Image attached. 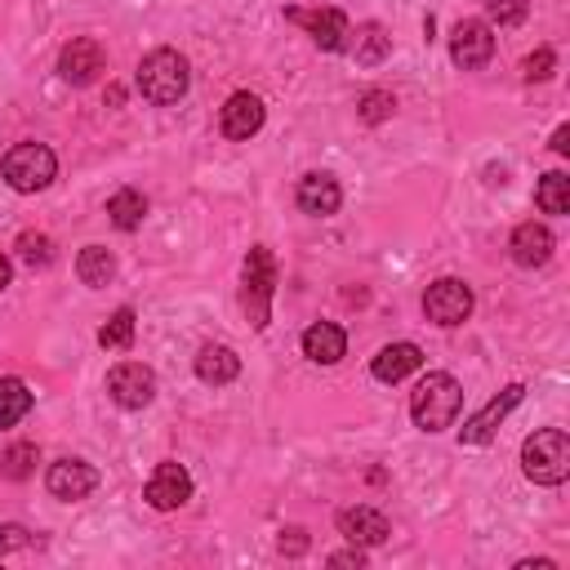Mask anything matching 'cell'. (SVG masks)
<instances>
[{
	"label": "cell",
	"mask_w": 570,
	"mask_h": 570,
	"mask_svg": "<svg viewBox=\"0 0 570 570\" xmlns=\"http://www.w3.org/2000/svg\"><path fill=\"white\" fill-rule=\"evenodd\" d=\"M27 530L22 525H0V552H13V548H27Z\"/></svg>",
	"instance_id": "d6a6232c"
},
{
	"label": "cell",
	"mask_w": 570,
	"mask_h": 570,
	"mask_svg": "<svg viewBox=\"0 0 570 570\" xmlns=\"http://www.w3.org/2000/svg\"><path fill=\"white\" fill-rule=\"evenodd\" d=\"M534 200H539L543 214H570V178L561 169L543 174L539 187H534Z\"/></svg>",
	"instance_id": "603a6c76"
},
{
	"label": "cell",
	"mask_w": 570,
	"mask_h": 570,
	"mask_svg": "<svg viewBox=\"0 0 570 570\" xmlns=\"http://www.w3.org/2000/svg\"><path fill=\"white\" fill-rule=\"evenodd\" d=\"M285 557H303L307 552V530H298V525H289V530H281V543H276Z\"/></svg>",
	"instance_id": "1f68e13d"
},
{
	"label": "cell",
	"mask_w": 570,
	"mask_h": 570,
	"mask_svg": "<svg viewBox=\"0 0 570 570\" xmlns=\"http://www.w3.org/2000/svg\"><path fill=\"white\" fill-rule=\"evenodd\" d=\"M343 352H347V334L334 321H316V325L303 330V356L307 361L334 365V361H343Z\"/></svg>",
	"instance_id": "d6986e66"
},
{
	"label": "cell",
	"mask_w": 570,
	"mask_h": 570,
	"mask_svg": "<svg viewBox=\"0 0 570 570\" xmlns=\"http://www.w3.org/2000/svg\"><path fill=\"white\" fill-rule=\"evenodd\" d=\"M490 53H494V31H490V22L463 18V22L450 31V58H454V67L476 71V67L490 62Z\"/></svg>",
	"instance_id": "52a82bcc"
},
{
	"label": "cell",
	"mask_w": 570,
	"mask_h": 570,
	"mask_svg": "<svg viewBox=\"0 0 570 570\" xmlns=\"http://www.w3.org/2000/svg\"><path fill=\"white\" fill-rule=\"evenodd\" d=\"M387 49H392V36H387L379 22H365V27L356 31V62H383Z\"/></svg>",
	"instance_id": "4316f807"
},
{
	"label": "cell",
	"mask_w": 570,
	"mask_h": 570,
	"mask_svg": "<svg viewBox=\"0 0 570 570\" xmlns=\"http://www.w3.org/2000/svg\"><path fill=\"white\" fill-rule=\"evenodd\" d=\"M338 534H343L347 543H356V548H379V543H387L392 525H387V517H383L379 508L356 503V508H343V512H338Z\"/></svg>",
	"instance_id": "5bb4252c"
},
{
	"label": "cell",
	"mask_w": 570,
	"mask_h": 570,
	"mask_svg": "<svg viewBox=\"0 0 570 570\" xmlns=\"http://www.w3.org/2000/svg\"><path fill=\"white\" fill-rule=\"evenodd\" d=\"M552 151L557 156H570V125H557L552 129Z\"/></svg>",
	"instance_id": "e575fe53"
},
{
	"label": "cell",
	"mask_w": 570,
	"mask_h": 570,
	"mask_svg": "<svg viewBox=\"0 0 570 570\" xmlns=\"http://www.w3.org/2000/svg\"><path fill=\"white\" fill-rule=\"evenodd\" d=\"M525 9H530V0H485L490 22H499V27H517L525 18Z\"/></svg>",
	"instance_id": "f546056e"
},
{
	"label": "cell",
	"mask_w": 570,
	"mask_h": 570,
	"mask_svg": "<svg viewBox=\"0 0 570 570\" xmlns=\"http://www.w3.org/2000/svg\"><path fill=\"white\" fill-rule=\"evenodd\" d=\"M552 232L543 227V223H521L517 232H512V240H508V249H512V263H521V267H543L548 258H552Z\"/></svg>",
	"instance_id": "e0dca14e"
},
{
	"label": "cell",
	"mask_w": 570,
	"mask_h": 570,
	"mask_svg": "<svg viewBox=\"0 0 570 570\" xmlns=\"http://www.w3.org/2000/svg\"><path fill=\"white\" fill-rule=\"evenodd\" d=\"M419 365H423L419 343H387V347H379V356L370 361V374H374L379 383H401V379H410Z\"/></svg>",
	"instance_id": "ac0fdd59"
},
{
	"label": "cell",
	"mask_w": 570,
	"mask_h": 570,
	"mask_svg": "<svg viewBox=\"0 0 570 570\" xmlns=\"http://www.w3.org/2000/svg\"><path fill=\"white\" fill-rule=\"evenodd\" d=\"M102 71H107V53H102V45H98L94 36H76L71 45H62V53H58V76H62L67 85H94Z\"/></svg>",
	"instance_id": "ba28073f"
},
{
	"label": "cell",
	"mask_w": 570,
	"mask_h": 570,
	"mask_svg": "<svg viewBox=\"0 0 570 570\" xmlns=\"http://www.w3.org/2000/svg\"><path fill=\"white\" fill-rule=\"evenodd\" d=\"M0 174L13 191L31 196V191H45L53 178H58V156L45 147V142H18L4 151L0 160Z\"/></svg>",
	"instance_id": "277c9868"
},
{
	"label": "cell",
	"mask_w": 570,
	"mask_h": 570,
	"mask_svg": "<svg viewBox=\"0 0 570 570\" xmlns=\"http://www.w3.org/2000/svg\"><path fill=\"white\" fill-rule=\"evenodd\" d=\"M134 85H138V94H142L147 102L169 107V102H178V98L187 94V85H191L187 58H183L178 49H151V53L138 62Z\"/></svg>",
	"instance_id": "7a4b0ae2"
},
{
	"label": "cell",
	"mask_w": 570,
	"mask_h": 570,
	"mask_svg": "<svg viewBox=\"0 0 570 570\" xmlns=\"http://www.w3.org/2000/svg\"><path fill=\"white\" fill-rule=\"evenodd\" d=\"M285 18L298 22V27H303L321 49H330V53H338V49L347 45V36H352L343 9H285Z\"/></svg>",
	"instance_id": "8fae6325"
},
{
	"label": "cell",
	"mask_w": 570,
	"mask_h": 570,
	"mask_svg": "<svg viewBox=\"0 0 570 570\" xmlns=\"http://www.w3.org/2000/svg\"><path fill=\"white\" fill-rule=\"evenodd\" d=\"M330 566H356V570H361V566H365V548H356V543H352L347 552H334V557H330Z\"/></svg>",
	"instance_id": "836d02e7"
},
{
	"label": "cell",
	"mask_w": 570,
	"mask_h": 570,
	"mask_svg": "<svg viewBox=\"0 0 570 570\" xmlns=\"http://www.w3.org/2000/svg\"><path fill=\"white\" fill-rule=\"evenodd\" d=\"M107 392L120 410H142L151 396H156V374L142 365V361H120L111 374H107Z\"/></svg>",
	"instance_id": "9c48e42d"
},
{
	"label": "cell",
	"mask_w": 570,
	"mask_h": 570,
	"mask_svg": "<svg viewBox=\"0 0 570 570\" xmlns=\"http://www.w3.org/2000/svg\"><path fill=\"white\" fill-rule=\"evenodd\" d=\"M147 503L156 508V512H174V508H183L187 499H191V472L183 468V463H160L151 476H147Z\"/></svg>",
	"instance_id": "4fadbf2b"
},
{
	"label": "cell",
	"mask_w": 570,
	"mask_h": 570,
	"mask_svg": "<svg viewBox=\"0 0 570 570\" xmlns=\"http://www.w3.org/2000/svg\"><path fill=\"white\" fill-rule=\"evenodd\" d=\"M263 120H267V107H263V98L249 94V89L232 94V98L223 102V111H218V125H223V134H227L232 142L254 138V134L263 129Z\"/></svg>",
	"instance_id": "7c38bea8"
},
{
	"label": "cell",
	"mask_w": 570,
	"mask_h": 570,
	"mask_svg": "<svg viewBox=\"0 0 570 570\" xmlns=\"http://www.w3.org/2000/svg\"><path fill=\"white\" fill-rule=\"evenodd\" d=\"M517 570H552V561H548V557H539V561H517Z\"/></svg>",
	"instance_id": "d590c367"
},
{
	"label": "cell",
	"mask_w": 570,
	"mask_h": 570,
	"mask_svg": "<svg viewBox=\"0 0 570 570\" xmlns=\"http://www.w3.org/2000/svg\"><path fill=\"white\" fill-rule=\"evenodd\" d=\"M459 405H463V387H459V379L445 374V370L423 374L419 387H414V396H410V414H414V423H419L423 432L450 428L454 414H459Z\"/></svg>",
	"instance_id": "6da1fadb"
},
{
	"label": "cell",
	"mask_w": 570,
	"mask_h": 570,
	"mask_svg": "<svg viewBox=\"0 0 570 570\" xmlns=\"http://www.w3.org/2000/svg\"><path fill=\"white\" fill-rule=\"evenodd\" d=\"M18 258H22L27 267H49V263H53V240H49L45 232H22V236H18Z\"/></svg>",
	"instance_id": "83f0119b"
},
{
	"label": "cell",
	"mask_w": 570,
	"mask_h": 570,
	"mask_svg": "<svg viewBox=\"0 0 570 570\" xmlns=\"http://www.w3.org/2000/svg\"><path fill=\"white\" fill-rule=\"evenodd\" d=\"M552 67H557V53L543 45V49H534V53L521 62V76L534 85V80H548V76H552Z\"/></svg>",
	"instance_id": "4dcf8cb0"
},
{
	"label": "cell",
	"mask_w": 570,
	"mask_h": 570,
	"mask_svg": "<svg viewBox=\"0 0 570 570\" xmlns=\"http://www.w3.org/2000/svg\"><path fill=\"white\" fill-rule=\"evenodd\" d=\"M31 410V392L22 379H0V428H13L18 419H27Z\"/></svg>",
	"instance_id": "cb8c5ba5"
},
{
	"label": "cell",
	"mask_w": 570,
	"mask_h": 570,
	"mask_svg": "<svg viewBox=\"0 0 570 570\" xmlns=\"http://www.w3.org/2000/svg\"><path fill=\"white\" fill-rule=\"evenodd\" d=\"M36 463H40V450H36L31 441H18V445H9V450L0 454V476L27 481V476L36 472Z\"/></svg>",
	"instance_id": "d4e9b609"
},
{
	"label": "cell",
	"mask_w": 570,
	"mask_h": 570,
	"mask_svg": "<svg viewBox=\"0 0 570 570\" xmlns=\"http://www.w3.org/2000/svg\"><path fill=\"white\" fill-rule=\"evenodd\" d=\"M98 343L111 347V352H125L134 343V307H116L111 321L98 330Z\"/></svg>",
	"instance_id": "484cf974"
},
{
	"label": "cell",
	"mask_w": 570,
	"mask_h": 570,
	"mask_svg": "<svg viewBox=\"0 0 570 570\" xmlns=\"http://www.w3.org/2000/svg\"><path fill=\"white\" fill-rule=\"evenodd\" d=\"M423 316L432 321V325H463L468 316H472V289L463 285V281H454V276H441V281H432L428 285V294H423Z\"/></svg>",
	"instance_id": "8992f818"
},
{
	"label": "cell",
	"mask_w": 570,
	"mask_h": 570,
	"mask_svg": "<svg viewBox=\"0 0 570 570\" xmlns=\"http://www.w3.org/2000/svg\"><path fill=\"white\" fill-rule=\"evenodd\" d=\"M521 396H525V387H521V383H508L494 401H485V405H481V410L459 428V441H463V445H485V441L494 436V428H499V423L521 405Z\"/></svg>",
	"instance_id": "30bf717a"
},
{
	"label": "cell",
	"mask_w": 570,
	"mask_h": 570,
	"mask_svg": "<svg viewBox=\"0 0 570 570\" xmlns=\"http://www.w3.org/2000/svg\"><path fill=\"white\" fill-rule=\"evenodd\" d=\"M107 218H111L120 232H134V227L147 218V196L134 191V187H120V191L107 200Z\"/></svg>",
	"instance_id": "44dd1931"
},
{
	"label": "cell",
	"mask_w": 570,
	"mask_h": 570,
	"mask_svg": "<svg viewBox=\"0 0 570 570\" xmlns=\"http://www.w3.org/2000/svg\"><path fill=\"white\" fill-rule=\"evenodd\" d=\"M356 111H361L365 125H383V120L396 111V98H392L387 89H365L361 102H356Z\"/></svg>",
	"instance_id": "f1b7e54d"
},
{
	"label": "cell",
	"mask_w": 570,
	"mask_h": 570,
	"mask_svg": "<svg viewBox=\"0 0 570 570\" xmlns=\"http://www.w3.org/2000/svg\"><path fill=\"white\" fill-rule=\"evenodd\" d=\"M9 276H13V267H9V258H4V254H0V289H4V285H9Z\"/></svg>",
	"instance_id": "8d00e7d4"
},
{
	"label": "cell",
	"mask_w": 570,
	"mask_h": 570,
	"mask_svg": "<svg viewBox=\"0 0 570 570\" xmlns=\"http://www.w3.org/2000/svg\"><path fill=\"white\" fill-rule=\"evenodd\" d=\"M45 485H49L53 499H67L71 503V499H85L98 485V472L89 463H80V459H58V463H49Z\"/></svg>",
	"instance_id": "9a60e30c"
},
{
	"label": "cell",
	"mask_w": 570,
	"mask_h": 570,
	"mask_svg": "<svg viewBox=\"0 0 570 570\" xmlns=\"http://www.w3.org/2000/svg\"><path fill=\"white\" fill-rule=\"evenodd\" d=\"M240 374V356L232 352V347H223V343H205L200 347V356H196V379L200 383H232Z\"/></svg>",
	"instance_id": "ffe728a7"
},
{
	"label": "cell",
	"mask_w": 570,
	"mask_h": 570,
	"mask_svg": "<svg viewBox=\"0 0 570 570\" xmlns=\"http://www.w3.org/2000/svg\"><path fill=\"white\" fill-rule=\"evenodd\" d=\"M338 205H343L338 178H330V174H303V178H298V209H303V214L330 218V214H338Z\"/></svg>",
	"instance_id": "2e32d148"
},
{
	"label": "cell",
	"mask_w": 570,
	"mask_h": 570,
	"mask_svg": "<svg viewBox=\"0 0 570 570\" xmlns=\"http://www.w3.org/2000/svg\"><path fill=\"white\" fill-rule=\"evenodd\" d=\"M272 294H276V258L267 245H254L245 254V285H240V307L254 330H267L272 321Z\"/></svg>",
	"instance_id": "5b68a950"
},
{
	"label": "cell",
	"mask_w": 570,
	"mask_h": 570,
	"mask_svg": "<svg viewBox=\"0 0 570 570\" xmlns=\"http://www.w3.org/2000/svg\"><path fill=\"white\" fill-rule=\"evenodd\" d=\"M76 276L85 281V285H107L111 276H116V258H111V249L107 245H85L80 249V258H76Z\"/></svg>",
	"instance_id": "7402d4cb"
},
{
	"label": "cell",
	"mask_w": 570,
	"mask_h": 570,
	"mask_svg": "<svg viewBox=\"0 0 570 570\" xmlns=\"http://www.w3.org/2000/svg\"><path fill=\"white\" fill-rule=\"evenodd\" d=\"M521 468L534 485H561L570 472V436L561 428H539L521 445Z\"/></svg>",
	"instance_id": "3957f363"
}]
</instances>
